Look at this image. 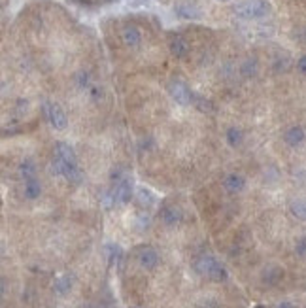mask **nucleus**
I'll return each instance as SVG.
<instances>
[{
	"label": "nucleus",
	"instance_id": "12",
	"mask_svg": "<svg viewBox=\"0 0 306 308\" xmlns=\"http://www.w3.org/2000/svg\"><path fill=\"white\" fill-rule=\"evenodd\" d=\"M223 187L229 191V193H240L244 187H246V180L240 174H229L223 180Z\"/></svg>",
	"mask_w": 306,
	"mask_h": 308
},
{
	"label": "nucleus",
	"instance_id": "14",
	"mask_svg": "<svg viewBox=\"0 0 306 308\" xmlns=\"http://www.w3.org/2000/svg\"><path fill=\"white\" fill-rule=\"evenodd\" d=\"M216 263H218L216 257H212V255H201V257L197 259V263H195V269H197L199 274L208 278V274H210L212 269L216 267Z\"/></svg>",
	"mask_w": 306,
	"mask_h": 308
},
{
	"label": "nucleus",
	"instance_id": "18",
	"mask_svg": "<svg viewBox=\"0 0 306 308\" xmlns=\"http://www.w3.org/2000/svg\"><path fill=\"white\" fill-rule=\"evenodd\" d=\"M289 210H291V214L295 215L297 219L306 221V201L305 199H297V201H293L291 206H289Z\"/></svg>",
	"mask_w": 306,
	"mask_h": 308
},
{
	"label": "nucleus",
	"instance_id": "28",
	"mask_svg": "<svg viewBox=\"0 0 306 308\" xmlns=\"http://www.w3.org/2000/svg\"><path fill=\"white\" fill-rule=\"evenodd\" d=\"M255 308H265V307H263V305H259V307H255Z\"/></svg>",
	"mask_w": 306,
	"mask_h": 308
},
{
	"label": "nucleus",
	"instance_id": "27",
	"mask_svg": "<svg viewBox=\"0 0 306 308\" xmlns=\"http://www.w3.org/2000/svg\"><path fill=\"white\" fill-rule=\"evenodd\" d=\"M276 308H295V305H293V303H289V301H284V303H280Z\"/></svg>",
	"mask_w": 306,
	"mask_h": 308
},
{
	"label": "nucleus",
	"instance_id": "22",
	"mask_svg": "<svg viewBox=\"0 0 306 308\" xmlns=\"http://www.w3.org/2000/svg\"><path fill=\"white\" fill-rule=\"evenodd\" d=\"M242 140H244V134H242V131H240V129L232 127V129H229V131H227V142H229V146L236 148V146H240V144H242Z\"/></svg>",
	"mask_w": 306,
	"mask_h": 308
},
{
	"label": "nucleus",
	"instance_id": "8",
	"mask_svg": "<svg viewBox=\"0 0 306 308\" xmlns=\"http://www.w3.org/2000/svg\"><path fill=\"white\" fill-rule=\"evenodd\" d=\"M159 215H161V221H163L166 227H176V225L182 221V210L170 205L163 206Z\"/></svg>",
	"mask_w": 306,
	"mask_h": 308
},
{
	"label": "nucleus",
	"instance_id": "26",
	"mask_svg": "<svg viewBox=\"0 0 306 308\" xmlns=\"http://www.w3.org/2000/svg\"><path fill=\"white\" fill-rule=\"evenodd\" d=\"M297 70L303 76H306V55H303L299 61H297Z\"/></svg>",
	"mask_w": 306,
	"mask_h": 308
},
{
	"label": "nucleus",
	"instance_id": "4",
	"mask_svg": "<svg viewBox=\"0 0 306 308\" xmlns=\"http://www.w3.org/2000/svg\"><path fill=\"white\" fill-rule=\"evenodd\" d=\"M168 95L180 106H189L193 103V95L189 91V87L183 84V82H180V80H174V82L168 84Z\"/></svg>",
	"mask_w": 306,
	"mask_h": 308
},
{
	"label": "nucleus",
	"instance_id": "16",
	"mask_svg": "<svg viewBox=\"0 0 306 308\" xmlns=\"http://www.w3.org/2000/svg\"><path fill=\"white\" fill-rule=\"evenodd\" d=\"M176 13L182 19H191V21L201 17V11L195 8V6H191V4H178L176 6Z\"/></svg>",
	"mask_w": 306,
	"mask_h": 308
},
{
	"label": "nucleus",
	"instance_id": "29",
	"mask_svg": "<svg viewBox=\"0 0 306 308\" xmlns=\"http://www.w3.org/2000/svg\"><path fill=\"white\" fill-rule=\"evenodd\" d=\"M218 2H227V0H218Z\"/></svg>",
	"mask_w": 306,
	"mask_h": 308
},
{
	"label": "nucleus",
	"instance_id": "5",
	"mask_svg": "<svg viewBox=\"0 0 306 308\" xmlns=\"http://www.w3.org/2000/svg\"><path fill=\"white\" fill-rule=\"evenodd\" d=\"M114 197H115V203L127 205L133 199V182L129 178H123L121 182H117L114 189Z\"/></svg>",
	"mask_w": 306,
	"mask_h": 308
},
{
	"label": "nucleus",
	"instance_id": "1",
	"mask_svg": "<svg viewBox=\"0 0 306 308\" xmlns=\"http://www.w3.org/2000/svg\"><path fill=\"white\" fill-rule=\"evenodd\" d=\"M270 4L267 0H242L234 6V13L246 21H257L268 15Z\"/></svg>",
	"mask_w": 306,
	"mask_h": 308
},
{
	"label": "nucleus",
	"instance_id": "2",
	"mask_svg": "<svg viewBox=\"0 0 306 308\" xmlns=\"http://www.w3.org/2000/svg\"><path fill=\"white\" fill-rule=\"evenodd\" d=\"M51 172L55 176H63L70 184H79L81 182V170L77 168V165H68L59 157L51 161Z\"/></svg>",
	"mask_w": 306,
	"mask_h": 308
},
{
	"label": "nucleus",
	"instance_id": "17",
	"mask_svg": "<svg viewBox=\"0 0 306 308\" xmlns=\"http://www.w3.org/2000/svg\"><path fill=\"white\" fill-rule=\"evenodd\" d=\"M40 193H42V186H40V182L36 180V178H32V180H25V197H27L29 201L38 199Z\"/></svg>",
	"mask_w": 306,
	"mask_h": 308
},
{
	"label": "nucleus",
	"instance_id": "13",
	"mask_svg": "<svg viewBox=\"0 0 306 308\" xmlns=\"http://www.w3.org/2000/svg\"><path fill=\"white\" fill-rule=\"evenodd\" d=\"M261 278H263V282H265L267 286H276L278 282L284 278V271H282L280 267H276V265H270V267H267V269L263 271Z\"/></svg>",
	"mask_w": 306,
	"mask_h": 308
},
{
	"label": "nucleus",
	"instance_id": "3",
	"mask_svg": "<svg viewBox=\"0 0 306 308\" xmlns=\"http://www.w3.org/2000/svg\"><path fill=\"white\" fill-rule=\"evenodd\" d=\"M44 112H46V117H48L49 125H51L55 131H63V129H67L68 119H67L65 110L61 108V104L46 101V103H44Z\"/></svg>",
	"mask_w": 306,
	"mask_h": 308
},
{
	"label": "nucleus",
	"instance_id": "6",
	"mask_svg": "<svg viewBox=\"0 0 306 308\" xmlns=\"http://www.w3.org/2000/svg\"><path fill=\"white\" fill-rule=\"evenodd\" d=\"M168 49H170V53L174 57H178V59H183V57H187L189 53V42L182 36V34H172L170 40H168Z\"/></svg>",
	"mask_w": 306,
	"mask_h": 308
},
{
	"label": "nucleus",
	"instance_id": "25",
	"mask_svg": "<svg viewBox=\"0 0 306 308\" xmlns=\"http://www.w3.org/2000/svg\"><path fill=\"white\" fill-rule=\"evenodd\" d=\"M295 252H297V255H301V257H305L306 255V236H303V238L297 240Z\"/></svg>",
	"mask_w": 306,
	"mask_h": 308
},
{
	"label": "nucleus",
	"instance_id": "7",
	"mask_svg": "<svg viewBox=\"0 0 306 308\" xmlns=\"http://www.w3.org/2000/svg\"><path fill=\"white\" fill-rule=\"evenodd\" d=\"M121 40L127 47H138L142 44V32L136 25H125L121 28Z\"/></svg>",
	"mask_w": 306,
	"mask_h": 308
},
{
	"label": "nucleus",
	"instance_id": "21",
	"mask_svg": "<svg viewBox=\"0 0 306 308\" xmlns=\"http://www.w3.org/2000/svg\"><path fill=\"white\" fill-rule=\"evenodd\" d=\"M208 278H210L212 282H223L227 280V269L221 265L220 261L216 263V267L212 269V272L208 274Z\"/></svg>",
	"mask_w": 306,
	"mask_h": 308
},
{
	"label": "nucleus",
	"instance_id": "11",
	"mask_svg": "<svg viewBox=\"0 0 306 308\" xmlns=\"http://www.w3.org/2000/svg\"><path fill=\"white\" fill-rule=\"evenodd\" d=\"M306 138V132L303 127H291V129H287L286 134H284V140H286L287 146H291V148H297V146H301Z\"/></svg>",
	"mask_w": 306,
	"mask_h": 308
},
{
	"label": "nucleus",
	"instance_id": "24",
	"mask_svg": "<svg viewBox=\"0 0 306 308\" xmlns=\"http://www.w3.org/2000/svg\"><path fill=\"white\" fill-rule=\"evenodd\" d=\"M77 85L83 87V89H89V87H91V80H89V74H87V72H79V74H77Z\"/></svg>",
	"mask_w": 306,
	"mask_h": 308
},
{
	"label": "nucleus",
	"instance_id": "10",
	"mask_svg": "<svg viewBox=\"0 0 306 308\" xmlns=\"http://www.w3.org/2000/svg\"><path fill=\"white\" fill-rule=\"evenodd\" d=\"M55 157L63 159L68 165H77L76 151H74V148H72L70 144H67V142H57V144H55Z\"/></svg>",
	"mask_w": 306,
	"mask_h": 308
},
{
	"label": "nucleus",
	"instance_id": "19",
	"mask_svg": "<svg viewBox=\"0 0 306 308\" xmlns=\"http://www.w3.org/2000/svg\"><path fill=\"white\" fill-rule=\"evenodd\" d=\"M136 201L140 203V206H153L155 205V195H153L150 189L140 187V189L136 191Z\"/></svg>",
	"mask_w": 306,
	"mask_h": 308
},
{
	"label": "nucleus",
	"instance_id": "15",
	"mask_svg": "<svg viewBox=\"0 0 306 308\" xmlns=\"http://www.w3.org/2000/svg\"><path fill=\"white\" fill-rule=\"evenodd\" d=\"M72 282L74 278L70 276V274H65V276H59L55 284H53V291L57 293V295H67L68 291L72 290Z\"/></svg>",
	"mask_w": 306,
	"mask_h": 308
},
{
	"label": "nucleus",
	"instance_id": "20",
	"mask_svg": "<svg viewBox=\"0 0 306 308\" xmlns=\"http://www.w3.org/2000/svg\"><path fill=\"white\" fill-rule=\"evenodd\" d=\"M19 174L23 180H32V178H36V167H34V163L27 159V161H23L19 165Z\"/></svg>",
	"mask_w": 306,
	"mask_h": 308
},
{
	"label": "nucleus",
	"instance_id": "23",
	"mask_svg": "<svg viewBox=\"0 0 306 308\" xmlns=\"http://www.w3.org/2000/svg\"><path fill=\"white\" fill-rule=\"evenodd\" d=\"M240 72H242V76H246V78L255 76V72H257V61H255V59H246V61L240 65Z\"/></svg>",
	"mask_w": 306,
	"mask_h": 308
},
{
	"label": "nucleus",
	"instance_id": "9",
	"mask_svg": "<svg viewBox=\"0 0 306 308\" xmlns=\"http://www.w3.org/2000/svg\"><path fill=\"white\" fill-rule=\"evenodd\" d=\"M138 261H140L144 269L152 271L159 263V255H157V252L153 250L152 246H146V248H140V252H138Z\"/></svg>",
	"mask_w": 306,
	"mask_h": 308
}]
</instances>
